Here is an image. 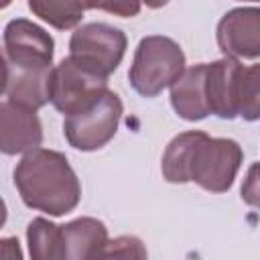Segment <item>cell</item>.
Masks as SVG:
<instances>
[{"label": "cell", "mask_w": 260, "mask_h": 260, "mask_svg": "<svg viewBox=\"0 0 260 260\" xmlns=\"http://www.w3.org/2000/svg\"><path fill=\"white\" fill-rule=\"evenodd\" d=\"M244 150L232 138H211L203 130L177 134L165 148L160 173L169 183H195L209 193H225L242 167Z\"/></svg>", "instance_id": "obj_1"}, {"label": "cell", "mask_w": 260, "mask_h": 260, "mask_svg": "<svg viewBox=\"0 0 260 260\" xmlns=\"http://www.w3.org/2000/svg\"><path fill=\"white\" fill-rule=\"evenodd\" d=\"M14 187L30 209L61 217L81 201V183L63 152L35 148L14 169Z\"/></svg>", "instance_id": "obj_2"}, {"label": "cell", "mask_w": 260, "mask_h": 260, "mask_svg": "<svg viewBox=\"0 0 260 260\" xmlns=\"http://www.w3.org/2000/svg\"><path fill=\"white\" fill-rule=\"evenodd\" d=\"M181 45L162 35L140 39L128 69L130 85L142 98H156L171 87L187 69Z\"/></svg>", "instance_id": "obj_3"}, {"label": "cell", "mask_w": 260, "mask_h": 260, "mask_svg": "<svg viewBox=\"0 0 260 260\" xmlns=\"http://www.w3.org/2000/svg\"><path fill=\"white\" fill-rule=\"evenodd\" d=\"M122 114H124L122 100L118 98V93L108 89L89 108L65 116L63 120L65 140L69 142V146L81 152L100 150L116 136Z\"/></svg>", "instance_id": "obj_4"}, {"label": "cell", "mask_w": 260, "mask_h": 260, "mask_svg": "<svg viewBox=\"0 0 260 260\" xmlns=\"http://www.w3.org/2000/svg\"><path fill=\"white\" fill-rule=\"evenodd\" d=\"M126 35L108 22H87L75 28L69 39V57L81 67L110 77L124 59Z\"/></svg>", "instance_id": "obj_5"}, {"label": "cell", "mask_w": 260, "mask_h": 260, "mask_svg": "<svg viewBox=\"0 0 260 260\" xmlns=\"http://www.w3.org/2000/svg\"><path fill=\"white\" fill-rule=\"evenodd\" d=\"M108 91V79L81 67L71 57L59 61L53 67L49 102L63 116L77 114L95 104Z\"/></svg>", "instance_id": "obj_6"}, {"label": "cell", "mask_w": 260, "mask_h": 260, "mask_svg": "<svg viewBox=\"0 0 260 260\" xmlns=\"http://www.w3.org/2000/svg\"><path fill=\"white\" fill-rule=\"evenodd\" d=\"M4 63L26 69H51L53 37L28 18H14L4 26Z\"/></svg>", "instance_id": "obj_7"}, {"label": "cell", "mask_w": 260, "mask_h": 260, "mask_svg": "<svg viewBox=\"0 0 260 260\" xmlns=\"http://www.w3.org/2000/svg\"><path fill=\"white\" fill-rule=\"evenodd\" d=\"M217 47L223 57L258 59L260 57V8L242 6L228 10L217 22Z\"/></svg>", "instance_id": "obj_8"}, {"label": "cell", "mask_w": 260, "mask_h": 260, "mask_svg": "<svg viewBox=\"0 0 260 260\" xmlns=\"http://www.w3.org/2000/svg\"><path fill=\"white\" fill-rule=\"evenodd\" d=\"M43 142V126L37 110L16 106L8 100L0 104V148L6 156L26 154Z\"/></svg>", "instance_id": "obj_9"}, {"label": "cell", "mask_w": 260, "mask_h": 260, "mask_svg": "<svg viewBox=\"0 0 260 260\" xmlns=\"http://www.w3.org/2000/svg\"><path fill=\"white\" fill-rule=\"evenodd\" d=\"M242 63L236 57H223L207 63L205 91L209 112L221 120H234L238 116V81Z\"/></svg>", "instance_id": "obj_10"}, {"label": "cell", "mask_w": 260, "mask_h": 260, "mask_svg": "<svg viewBox=\"0 0 260 260\" xmlns=\"http://www.w3.org/2000/svg\"><path fill=\"white\" fill-rule=\"evenodd\" d=\"M51 69H26L4 63V98L28 110H41L49 102Z\"/></svg>", "instance_id": "obj_11"}, {"label": "cell", "mask_w": 260, "mask_h": 260, "mask_svg": "<svg viewBox=\"0 0 260 260\" xmlns=\"http://www.w3.org/2000/svg\"><path fill=\"white\" fill-rule=\"evenodd\" d=\"M205 73L207 63L191 65L171 85V106L175 114L187 122H199L211 114L205 91Z\"/></svg>", "instance_id": "obj_12"}, {"label": "cell", "mask_w": 260, "mask_h": 260, "mask_svg": "<svg viewBox=\"0 0 260 260\" xmlns=\"http://www.w3.org/2000/svg\"><path fill=\"white\" fill-rule=\"evenodd\" d=\"M63 260L100 258L108 244V228L95 217H77L61 225Z\"/></svg>", "instance_id": "obj_13"}, {"label": "cell", "mask_w": 260, "mask_h": 260, "mask_svg": "<svg viewBox=\"0 0 260 260\" xmlns=\"http://www.w3.org/2000/svg\"><path fill=\"white\" fill-rule=\"evenodd\" d=\"M28 8L35 16L57 30H69L79 26L85 10H89L87 0H28Z\"/></svg>", "instance_id": "obj_14"}, {"label": "cell", "mask_w": 260, "mask_h": 260, "mask_svg": "<svg viewBox=\"0 0 260 260\" xmlns=\"http://www.w3.org/2000/svg\"><path fill=\"white\" fill-rule=\"evenodd\" d=\"M26 242L32 260H63L61 225L45 217H35L26 228Z\"/></svg>", "instance_id": "obj_15"}, {"label": "cell", "mask_w": 260, "mask_h": 260, "mask_svg": "<svg viewBox=\"0 0 260 260\" xmlns=\"http://www.w3.org/2000/svg\"><path fill=\"white\" fill-rule=\"evenodd\" d=\"M238 116L246 122L260 120V63L242 67L240 71Z\"/></svg>", "instance_id": "obj_16"}, {"label": "cell", "mask_w": 260, "mask_h": 260, "mask_svg": "<svg viewBox=\"0 0 260 260\" xmlns=\"http://www.w3.org/2000/svg\"><path fill=\"white\" fill-rule=\"evenodd\" d=\"M100 258H146V248L136 236H120L108 240Z\"/></svg>", "instance_id": "obj_17"}, {"label": "cell", "mask_w": 260, "mask_h": 260, "mask_svg": "<svg viewBox=\"0 0 260 260\" xmlns=\"http://www.w3.org/2000/svg\"><path fill=\"white\" fill-rule=\"evenodd\" d=\"M87 2H89V10L98 8L122 18H132L142 8V0H87Z\"/></svg>", "instance_id": "obj_18"}, {"label": "cell", "mask_w": 260, "mask_h": 260, "mask_svg": "<svg viewBox=\"0 0 260 260\" xmlns=\"http://www.w3.org/2000/svg\"><path fill=\"white\" fill-rule=\"evenodd\" d=\"M240 197L246 205L260 209V162H252L240 189Z\"/></svg>", "instance_id": "obj_19"}, {"label": "cell", "mask_w": 260, "mask_h": 260, "mask_svg": "<svg viewBox=\"0 0 260 260\" xmlns=\"http://www.w3.org/2000/svg\"><path fill=\"white\" fill-rule=\"evenodd\" d=\"M142 4H144L146 8H152V10H156V8H162V6H167V4H169V0H142Z\"/></svg>", "instance_id": "obj_20"}, {"label": "cell", "mask_w": 260, "mask_h": 260, "mask_svg": "<svg viewBox=\"0 0 260 260\" xmlns=\"http://www.w3.org/2000/svg\"><path fill=\"white\" fill-rule=\"evenodd\" d=\"M8 4H10V0H2V8H6Z\"/></svg>", "instance_id": "obj_21"}, {"label": "cell", "mask_w": 260, "mask_h": 260, "mask_svg": "<svg viewBox=\"0 0 260 260\" xmlns=\"http://www.w3.org/2000/svg\"><path fill=\"white\" fill-rule=\"evenodd\" d=\"M240 2H260V0H240Z\"/></svg>", "instance_id": "obj_22"}]
</instances>
